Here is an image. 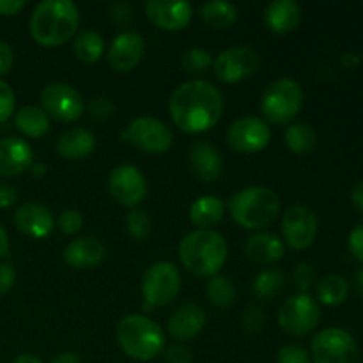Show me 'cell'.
Wrapping results in <instances>:
<instances>
[{
	"label": "cell",
	"mask_w": 363,
	"mask_h": 363,
	"mask_svg": "<svg viewBox=\"0 0 363 363\" xmlns=\"http://www.w3.org/2000/svg\"><path fill=\"white\" fill-rule=\"evenodd\" d=\"M169 110L172 123L183 133H206L222 119L223 96L209 82L188 80L174 89Z\"/></svg>",
	"instance_id": "cell-1"
},
{
	"label": "cell",
	"mask_w": 363,
	"mask_h": 363,
	"mask_svg": "<svg viewBox=\"0 0 363 363\" xmlns=\"http://www.w3.org/2000/svg\"><path fill=\"white\" fill-rule=\"evenodd\" d=\"M30 35L38 45L53 48L69 41L80 27V11L71 0H43L30 16Z\"/></svg>",
	"instance_id": "cell-2"
},
{
	"label": "cell",
	"mask_w": 363,
	"mask_h": 363,
	"mask_svg": "<svg viewBox=\"0 0 363 363\" xmlns=\"http://www.w3.org/2000/svg\"><path fill=\"white\" fill-rule=\"evenodd\" d=\"M229 255L225 238L211 229H197L188 233L179 243V261L197 277L218 275Z\"/></svg>",
	"instance_id": "cell-3"
},
{
	"label": "cell",
	"mask_w": 363,
	"mask_h": 363,
	"mask_svg": "<svg viewBox=\"0 0 363 363\" xmlns=\"http://www.w3.org/2000/svg\"><path fill=\"white\" fill-rule=\"evenodd\" d=\"M117 342L128 358L149 362L165 350V332L152 319L131 314L117 325Z\"/></svg>",
	"instance_id": "cell-4"
},
{
	"label": "cell",
	"mask_w": 363,
	"mask_h": 363,
	"mask_svg": "<svg viewBox=\"0 0 363 363\" xmlns=\"http://www.w3.org/2000/svg\"><path fill=\"white\" fill-rule=\"evenodd\" d=\"M229 211L241 229L259 230L275 222L280 213V199L269 188L250 186L230 197Z\"/></svg>",
	"instance_id": "cell-5"
},
{
	"label": "cell",
	"mask_w": 363,
	"mask_h": 363,
	"mask_svg": "<svg viewBox=\"0 0 363 363\" xmlns=\"http://www.w3.org/2000/svg\"><path fill=\"white\" fill-rule=\"evenodd\" d=\"M303 106V89L293 78H279L262 92L261 112L272 124H291Z\"/></svg>",
	"instance_id": "cell-6"
},
{
	"label": "cell",
	"mask_w": 363,
	"mask_h": 363,
	"mask_svg": "<svg viewBox=\"0 0 363 363\" xmlns=\"http://www.w3.org/2000/svg\"><path fill=\"white\" fill-rule=\"evenodd\" d=\"M311 358L314 363H358L360 347L346 330L326 328L312 339Z\"/></svg>",
	"instance_id": "cell-7"
},
{
	"label": "cell",
	"mask_w": 363,
	"mask_h": 363,
	"mask_svg": "<svg viewBox=\"0 0 363 363\" xmlns=\"http://www.w3.org/2000/svg\"><path fill=\"white\" fill-rule=\"evenodd\" d=\"M181 291L179 269L169 261L155 262L142 279V296L145 307H167Z\"/></svg>",
	"instance_id": "cell-8"
},
{
	"label": "cell",
	"mask_w": 363,
	"mask_h": 363,
	"mask_svg": "<svg viewBox=\"0 0 363 363\" xmlns=\"http://www.w3.org/2000/svg\"><path fill=\"white\" fill-rule=\"evenodd\" d=\"M121 138L149 155H163L174 142L172 130L163 121L149 116L135 117L121 133Z\"/></svg>",
	"instance_id": "cell-9"
},
{
	"label": "cell",
	"mask_w": 363,
	"mask_h": 363,
	"mask_svg": "<svg viewBox=\"0 0 363 363\" xmlns=\"http://www.w3.org/2000/svg\"><path fill=\"white\" fill-rule=\"evenodd\" d=\"M321 321V307L311 294L287 298L279 311V325L287 335L305 337Z\"/></svg>",
	"instance_id": "cell-10"
},
{
	"label": "cell",
	"mask_w": 363,
	"mask_h": 363,
	"mask_svg": "<svg viewBox=\"0 0 363 363\" xmlns=\"http://www.w3.org/2000/svg\"><path fill=\"white\" fill-rule=\"evenodd\" d=\"M43 110L50 119L59 123H74L84 113V98L80 92L64 82H53L41 91Z\"/></svg>",
	"instance_id": "cell-11"
},
{
	"label": "cell",
	"mask_w": 363,
	"mask_h": 363,
	"mask_svg": "<svg viewBox=\"0 0 363 363\" xmlns=\"http://www.w3.org/2000/svg\"><path fill=\"white\" fill-rule=\"evenodd\" d=\"M272 140L269 124L261 117H241L227 128V144L238 152L254 155L268 147Z\"/></svg>",
	"instance_id": "cell-12"
},
{
	"label": "cell",
	"mask_w": 363,
	"mask_h": 363,
	"mask_svg": "<svg viewBox=\"0 0 363 363\" xmlns=\"http://www.w3.org/2000/svg\"><path fill=\"white\" fill-rule=\"evenodd\" d=\"M318 216L308 206H291L282 218L284 241L293 250H307L318 238Z\"/></svg>",
	"instance_id": "cell-13"
},
{
	"label": "cell",
	"mask_w": 363,
	"mask_h": 363,
	"mask_svg": "<svg viewBox=\"0 0 363 363\" xmlns=\"http://www.w3.org/2000/svg\"><path fill=\"white\" fill-rule=\"evenodd\" d=\"M259 55L250 46H233L220 53L213 62L216 78L223 84H238L257 71Z\"/></svg>",
	"instance_id": "cell-14"
},
{
	"label": "cell",
	"mask_w": 363,
	"mask_h": 363,
	"mask_svg": "<svg viewBox=\"0 0 363 363\" xmlns=\"http://www.w3.org/2000/svg\"><path fill=\"white\" fill-rule=\"evenodd\" d=\"M108 191L119 204L135 208L147 195V181L133 165H117L108 176Z\"/></svg>",
	"instance_id": "cell-15"
},
{
	"label": "cell",
	"mask_w": 363,
	"mask_h": 363,
	"mask_svg": "<svg viewBox=\"0 0 363 363\" xmlns=\"http://www.w3.org/2000/svg\"><path fill=\"white\" fill-rule=\"evenodd\" d=\"M145 14L155 27L167 32H176L190 25L194 9L191 4L184 0H147Z\"/></svg>",
	"instance_id": "cell-16"
},
{
	"label": "cell",
	"mask_w": 363,
	"mask_h": 363,
	"mask_svg": "<svg viewBox=\"0 0 363 363\" xmlns=\"http://www.w3.org/2000/svg\"><path fill=\"white\" fill-rule=\"evenodd\" d=\"M145 52V43L138 32L124 30L112 41L108 50L110 67L117 73H130L140 64Z\"/></svg>",
	"instance_id": "cell-17"
},
{
	"label": "cell",
	"mask_w": 363,
	"mask_h": 363,
	"mask_svg": "<svg viewBox=\"0 0 363 363\" xmlns=\"http://www.w3.org/2000/svg\"><path fill=\"white\" fill-rule=\"evenodd\" d=\"M206 321H208V315L201 305L184 303L170 314L167 321V332L177 342H186L202 332Z\"/></svg>",
	"instance_id": "cell-18"
},
{
	"label": "cell",
	"mask_w": 363,
	"mask_h": 363,
	"mask_svg": "<svg viewBox=\"0 0 363 363\" xmlns=\"http://www.w3.org/2000/svg\"><path fill=\"white\" fill-rule=\"evenodd\" d=\"M14 225L25 236L41 240V238L50 236L53 233L55 220H53L52 211L46 206L27 202V204L20 206L14 213Z\"/></svg>",
	"instance_id": "cell-19"
},
{
	"label": "cell",
	"mask_w": 363,
	"mask_h": 363,
	"mask_svg": "<svg viewBox=\"0 0 363 363\" xmlns=\"http://www.w3.org/2000/svg\"><path fill=\"white\" fill-rule=\"evenodd\" d=\"M106 248L98 238H77L62 252V259L73 269H91L101 264Z\"/></svg>",
	"instance_id": "cell-20"
},
{
	"label": "cell",
	"mask_w": 363,
	"mask_h": 363,
	"mask_svg": "<svg viewBox=\"0 0 363 363\" xmlns=\"http://www.w3.org/2000/svg\"><path fill=\"white\" fill-rule=\"evenodd\" d=\"M34 162V151L25 140L7 137L0 140V176L14 177L28 170Z\"/></svg>",
	"instance_id": "cell-21"
},
{
	"label": "cell",
	"mask_w": 363,
	"mask_h": 363,
	"mask_svg": "<svg viewBox=\"0 0 363 363\" xmlns=\"http://www.w3.org/2000/svg\"><path fill=\"white\" fill-rule=\"evenodd\" d=\"M190 167L195 176L201 177L206 183L220 179L223 172V162L216 147L209 142L199 140L194 142L190 147Z\"/></svg>",
	"instance_id": "cell-22"
},
{
	"label": "cell",
	"mask_w": 363,
	"mask_h": 363,
	"mask_svg": "<svg viewBox=\"0 0 363 363\" xmlns=\"http://www.w3.org/2000/svg\"><path fill=\"white\" fill-rule=\"evenodd\" d=\"M301 9L294 0H273L264 9V23L275 34H289L300 25Z\"/></svg>",
	"instance_id": "cell-23"
},
{
	"label": "cell",
	"mask_w": 363,
	"mask_h": 363,
	"mask_svg": "<svg viewBox=\"0 0 363 363\" xmlns=\"http://www.w3.org/2000/svg\"><path fill=\"white\" fill-rule=\"evenodd\" d=\"M245 254L257 264H273L286 254V245L272 233H255L245 243Z\"/></svg>",
	"instance_id": "cell-24"
},
{
	"label": "cell",
	"mask_w": 363,
	"mask_h": 363,
	"mask_svg": "<svg viewBox=\"0 0 363 363\" xmlns=\"http://www.w3.org/2000/svg\"><path fill=\"white\" fill-rule=\"evenodd\" d=\"M96 149V138L91 131L73 128L57 138V152L64 160H84Z\"/></svg>",
	"instance_id": "cell-25"
},
{
	"label": "cell",
	"mask_w": 363,
	"mask_h": 363,
	"mask_svg": "<svg viewBox=\"0 0 363 363\" xmlns=\"http://www.w3.org/2000/svg\"><path fill=\"white\" fill-rule=\"evenodd\" d=\"M223 202L216 195H202L190 206V222L199 229H211L223 220Z\"/></svg>",
	"instance_id": "cell-26"
},
{
	"label": "cell",
	"mask_w": 363,
	"mask_h": 363,
	"mask_svg": "<svg viewBox=\"0 0 363 363\" xmlns=\"http://www.w3.org/2000/svg\"><path fill=\"white\" fill-rule=\"evenodd\" d=\"M50 117L39 106H23L14 113V126L28 138H41L50 131Z\"/></svg>",
	"instance_id": "cell-27"
},
{
	"label": "cell",
	"mask_w": 363,
	"mask_h": 363,
	"mask_svg": "<svg viewBox=\"0 0 363 363\" xmlns=\"http://www.w3.org/2000/svg\"><path fill=\"white\" fill-rule=\"evenodd\" d=\"M286 273L279 268H266L254 277L250 289L259 300H273L286 289Z\"/></svg>",
	"instance_id": "cell-28"
},
{
	"label": "cell",
	"mask_w": 363,
	"mask_h": 363,
	"mask_svg": "<svg viewBox=\"0 0 363 363\" xmlns=\"http://www.w3.org/2000/svg\"><path fill=\"white\" fill-rule=\"evenodd\" d=\"M201 18L208 27L215 28V30H223L238 20V7L225 0H211L202 6Z\"/></svg>",
	"instance_id": "cell-29"
},
{
	"label": "cell",
	"mask_w": 363,
	"mask_h": 363,
	"mask_svg": "<svg viewBox=\"0 0 363 363\" xmlns=\"http://www.w3.org/2000/svg\"><path fill=\"white\" fill-rule=\"evenodd\" d=\"M73 52L80 62L94 64L105 53V41L96 30H82L74 38Z\"/></svg>",
	"instance_id": "cell-30"
},
{
	"label": "cell",
	"mask_w": 363,
	"mask_h": 363,
	"mask_svg": "<svg viewBox=\"0 0 363 363\" xmlns=\"http://www.w3.org/2000/svg\"><path fill=\"white\" fill-rule=\"evenodd\" d=\"M347 296H350V284L344 277L332 273V275H326L319 280L318 300L323 305L337 307V305H342L347 300Z\"/></svg>",
	"instance_id": "cell-31"
},
{
	"label": "cell",
	"mask_w": 363,
	"mask_h": 363,
	"mask_svg": "<svg viewBox=\"0 0 363 363\" xmlns=\"http://www.w3.org/2000/svg\"><path fill=\"white\" fill-rule=\"evenodd\" d=\"M284 138H286V145L289 147V151L300 156L308 155L318 145V135L312 130V126L305 123H291Z\"/></svg>",
	"instance_id": "cell-32"
},
{
	"label": "cell",
	"mask_w": 363,
	"mask_h": 363,
	"mask_svg": "<svg viewBox=\"0 0 363 363\" xmlns=\"http://www.w3.org/2000/svg\"><path fill=\"white\" fill-rule=\"evenodd\" d=\"M206 296L215 307L227 308L234 303L236 298V287L234 282L225 275H215L206 284Z\"/></svg>",
	"instance_id": "cell-33"
},
{
	"label": "cell",
	"mask_w": 363,
	"mask_h": 363,
	"mask_svg": "<svg viewBox=\"0 0 363 363\" xmlns=\"http://www.w3.org/2000/svg\"><path fill=\"white\" fill-rule=\"evenodd\" d=\"M213 64L211 53L204 48H188L186 52L181 55V67L184 73L190 77H197V74L206 73L209 66Z\"/></svg>",
	"instance_id": "cell-34"
},
{
	"label": "cell",
	"mask_w": 363,
	"mask_h": 363,
	"mask_svg": "<svg viewBox=\"0 0 363 363\" xmlns=\"http://www.w3.org/2000/svg\"><path fill=\"white\" fill-rule=\"evenodd\" d=\"M126 229L128 233H130V236L135 238V240H145V238L151 234L152 229L151 218H149L147 213L142 211V209H131L126 215Z\"/></svg>",
	"instance_id": "cell-35"
},
{
	"label": "cell",
	"mask_w": 363,
	"mask_h": 363,
	"mask_svg": "<svg viewBox=\"0 0 363 363\" xmlns=\"http://www.w3.org/2000/svg\"><path fill=\"white\" fill-rule=\"evenodd\" d=\"M279 363H312L311 353L300 344H287L277 353Z\"/></svg>",
	"instance_id": "cell-36"
},
{
	"label": "cell",
	"mask_w": 363,
	"mask_h": 363,
	"mask_svg": "<svg viewBox=\"0 0 363 363\" xmlns=\"http://www.w3.org/2000/svg\"><path fill=\"white\" fill-rule=\"evenodd\" d=\"M57 225H59L60 233L71 236V234H77L82 230V227H84V216L77 209H66V211L60 213L59 220H57Z\"/></svg>",
	"instance_id": "cell-37"
},
{
	"label": "cell",
	"mask_w": 363,
	"mask_h": 363,
	"mask_svg": "<svg viewBox=\"0 0 363 363\" xmlns=\"http://www.w3.org/2000/svg\"><path fill=\"white\" fill-rule=\"evenodd\" d=\"M135 16L133 6L126 0H121V2H113L108 9V18L113 25L117 27H128L131 23Z\"/></svg>",
	"instance_id": "cell-38"
},
{
	"label": "cell",
	"mask_w": 363,
	"mask_h": 363,
	"mask_svg": "<svg viewBox=\"0 0 363 363\" xmlns=\"http://www.w3.org/2000/svg\"><path fill=\"white\" fill-rule=\"evenodd\" d=\"M264 321H266V315L261 305L250 303L247 308H245L243 326L248 333H257L259 330H262Z\"/></svg>",
	"instance_id": "cell-39"
},
{
	"label": "cell",
	"mask_w": 363,
	"mask_h": 363,
	"mask_svg": "<svg viewBox=\"0 0 363 363\" xmlns=\"http://www.w3.org/2000/svg\"><path fill=\"white\" fill-rule=\"evenodd\" d=\"M314 280H315L314 269H312V266L308 264V262H300V264L294 268L293 282L294 286L300 289L301 294H308V289L314 286Z\"/></svg>",
	"instance_id": "cell-40"
},
{
	"label": "cell",
	"mask_w": 363,
	"mask_h": 363,
	"mask_svg": "<svg viewBox=\"0 0 363 363\" xmlns=\"http://www.w3.org/2000/svg\"><path fill=\"white\" fill-rule=\"evenodd\" d=\"M14 106H16V96L11 89L9 84L0 80V124L6 123L11 116L14 113Z\"/></svg>",
	"instance_id": "cell-41"
},
{
	"label": "cell",
	"mask_w": 363,
	"mask_h": 363,
	"mask_svg": "<svg viewBox=\"0 0 363 363\" xmlns=\"http://www.w3.org/2000/svg\"><path fill=\"white\" fill-rule=\"evenodd\" d=\"M113 112H116V106H113V103L110 101V99L103 98V96L94 98L91 103H89V113H91V116L98 121L108 119V117L113 116Z\"/></svg>",
	"instance_id": "cell-42"
},
{
	"label": "cell",
	"mask_w": 363,
	"mask_h": 363,
	"mask_svg": "<svg viewBox=\"0 0 363 363\" xmlns=\"http://www.w3.org/2000/svg\"><path fill=\"white\" fill-rule=\"evenodd\" d=\"M163 358L165 363H191L194 362V354L188 347L181 346V344H174L163 350Z\"/></svg>",
	"instance_id": "cell-43"
},
{
	"label": "cell",
	"mask_w": 363,
	"mask_h": 363,
	"mask_svg": "<svg viewBox=\"0 0 363 363\" xmlns=\"http://www.w3.org/2000/svg\"><path fill=\"white\" fill-rule=\"evenodd\" d=\"M347 247H350L351 255L363 264V223L351 230L347 238Z\"/></svg>",
	"instance_id": "cell-44"
},
{
	"label": "cell",
	"mask_w": 363,
	"mask_h": 363,
	"mask_svg": "<svg viewBox=\"0 0 363 363\" xmlns=\"http://www.w3.org/2000/svg\"><path fill=\"white\" fill-rule=\"evenodd\" d=\"M16 282V272L9 262H0V294H7Z\"/></svg>",
	"instance_id": "cell-45"
},
{
	"label": "cell",
	"mask_w": 363,
	"mask_h": 363,
	"mask_svg": "<svg viewBox=\"0 0 363 363\" xmlns=\"http://www.w3.org/2000/svg\"><path fill=\"white\" fill-rule=\"evenodd\" d=\"M14 66L13 48L6 41H0V74H7Z\"/></svg>",
	"instance_id": "cell-46"
},
{
	"label": "cell",
	"mask_w": 363,
	"mask_h": 363,
	"mask_svg": "<svg viewBox=\"0 0 363 363\" xmlns=\"http://www.w3.org/2000/svg\"><path fill=\"white\" fill-rule=\"evenodd\" d=\"M18 201V191L11 184L0 183V209L11 208Z\"/></svg>",
	"instance_id": "cell-47"
},
{
	"label": "cell",
	"mask_w": 363,
	"mask_h": 363,
	"mask_svg": "<svg viewBox=\"0 0 363 363\" xmlns=\"http://www.w3.org/2000/svg\"><path fill=\"white\" fill-rule=\"evenodd\" d=\"M27 6L25 0H0V14L4 16H14Z\"/></svg>",
	"instance_id": "cell-48"
},
{
	"label": "cell",
	"mask_w": 363,
	"mask_h": 363,
	"mask_svg": "<svg viewBox=\"0 0 363 363\" xmlns=\"http://www.w3.org/2000/svg\"><path fill=\"white\" fill-rule=\"evenodd\" d=\"M351 201H353L354 208L360 213H363V179L354 184L353 191H351Z\"/></svg>",
	"instance_id": "cell-49"
},
{
	"label": "cell",
	"mask_w": 363,
	"mask_h": 363,
	"mask_svg": "<svg viewBox=\"0 0 363 363\" xmlns=\"http://www.w3.org/2000/svg\"><path fill=\"white\" fill-rule=\"evenodd\" d=\"M358 64H360V55H358V53L347 52L340 57V66H342L344 69H354Z\"/></svg>",
	"instance_id": "cell-50"
},
{
	"label": "cell",
	"mask_w": 363,
	"mask_h": 363,
	"mask_svg": "<svg viewBox=\"0 0 363 363\" xmlns=\"http://www.w3.org/2000/svg\"><path fill=\"white\" fill-rule=\"evenodd\" d=\"M52 363H80V357L74 351H62L53 357Z\"/></svg>",
	"instance_id": "cell-51"
},
{
	"label": "cell",
	"mask_w": 363,
	"mask_h": 363,
	"mask_svg": "<svg viewBox=\"0 0 363 363\" xmlns=\"http://www.w3.org/2000/svg\"><path fill=\"white\" fill-rule=\"evenodd\" d=\"M351 284H353L354 294H357L358 298H362V300H363V268H360L357 273H354L353 282H351Z\"/></svg>",
	"instance_id": "cell-52"
},
{
	"label": "cell",
	"mask_w": 363,
	"mask_h": 363,
	"mask_svg": "<svg viewBox=\"0 0 363 363\" xmlns=\"http://www.w3.org/2000/svg\"><path fill=\"white\" fill-rule=\"evenodd\" d=\"M7 252H9V238H7L6 230L0 227V259L6 257Z\"/></svg>",
	"instance_id": "cell-53"
},
{
	"label": "cell",
	"mask_w": 363,
	"mask_h": 363,
	"mask_svg": "<svg viewBox=\"0 0 363 363\" xmlns=\"http://www.w3.org/2000/svg\"><path fill=\"white\" fill-rule=\"evenodd\" d=\"M13 363H43V360L35 354H20L18 358H14Z\"/></svg>",
	"instance_id": "cell-54"
},
{
	"label": "cell",
	"mask_w": 363,
	"mask_h": 363,
	"mask_svg": "<svg viewBox=\"0 0 363 363\" xmlns=\"http://www.w3.org/2000/svg\"><path fill=\"white\" fill-rule=\"evenodd\" d=\"M30 170H32V174H34L35 177H41V176H45V170H46V167L43 165V163H39V165H32L30 167Z\"/></svg>",
	"instance_id": "cell-55"
}]
</instances>
